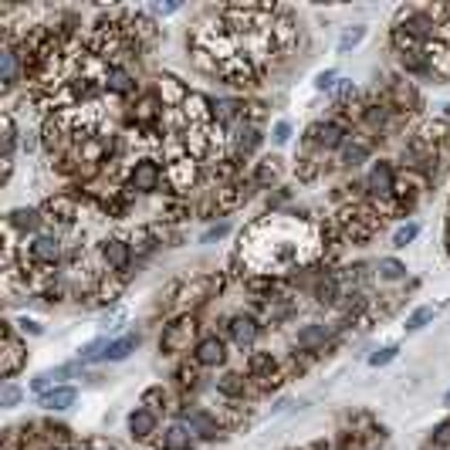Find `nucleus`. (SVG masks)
Instances as JSON below:
<instances>
[{
  "label": "nucleus",
  "instance_id": "1",
  "mask_svg": "<svg viewBox=\"0 0 450 450\" xmlns=\"http://www.w3.org/2000/svg\"><path fill=\"white\" fill-rule=\"evenodd\" d=\"M318 254V240L312 224L298 217H265L240 238V258L261 274L288 271L294 265H308Z\"/></svg>",
  "mask_w": 450,
  "mask_h": 450
},
{
  "label": "nucleus",
  "instance_id": "2",
  "mask_svg": "<svg viewBox=\"0 0 450 450\" xmlns=\"http://www.w3.org/2000/svg\"><path fill=\"white\" fill-rule=\"evenodd\" d=\"M193 339H197V322H193V315H180L162 328V335H159V352H162V356H180V352L190 349Z\"/></svg>",
  "mask_w": 450,
  "mask_h": 450
},
{
  "label": "nucleus",
  "instance_id": "3",
  "mask_svg": "<svg viewBox=\"0 0 450 450\" xmlns=\"http://www.w3.org/2000/svg\"><path fill=\"white\" fill-rule=\"evenodd\" d=\"M366 190H369V197L376 200H390V197H397V169H393V162L390 159H376L369 166V176H366Z\"/></svg>",
  "mask_w": 450,
  "mask_h": 450
},
{
  "label": "nucleus",
  "instance_id": "4",
  "mask_svg": "<svg viewBox=\"0 0 450 450\" xmlns=\"http://www.w3.org/2000/svg\"><path fill=\"white\" fill-rule=\"evenodd\" d=\"M3 359H0V372L10 379V376H17V372L27 366V349L24 342L17 339V332H14V322H3V352H0Z\"/></svg>",
  "mask_w": 450,
  "mask_h": 450
},
{
  "label": "nucleus",
  "instance_id": "5",
  "mask_svg": "<svg viewBox=\"0 0 450 450\" xmlns=\"http://www.w3.org/2000/svg\"><path fill=\"white\" fill-rule=\"evenodd\" d=\"M308 142L318 146V149H325V153H332V149H342L349 142V129L342 122H335V119H325V122H315L308 129Z\"/></svg>",
  "mask_w": 450,
  "mask_h": 450
},
{
  "label": "nucleus",
  "instance_id": "6",
  "mask_svg": "<svg viewBox=\"0 0 450 450\" xmlns=\"http://www.w3.org/2000/svg\"><path fill=\"white\" fill-rule=\"evenodd\" d=\"M24 261L41 265V267H54L61 261V240L54 238V234H38V238H31V244L24 247Z\"/></svg>",
  "mask_w": 450,
  "mask_h": 450
},
{
  "label": "nucleus",
  "instance_id": "7",
  "mask_svg": "<svg viewBox=\"0 0 450 450\" xmlns=\"http://www.w3.org/2000/svg\"><path fill=\"white\" fill-rule=\"evenodd\" d=\"M162 183V166L156 159H135L129 169V190L135 193H156Z\"/></svg>",
  "mask_w": 450,
  "mask_h": 450
},
{
  "label": "nucleus",
  "instance_id": "8",
  "mask_svg": "<svg viewBox=\"0 0 450 450\" xmlns=\"http://www.w3.org/2000/svg\"><path fill=\"white\" fill-rule=\"evenodd\" d=\"M17 68H21V51H17L14 38H3V48H0V88H3V95H10L17 88Z\"/></svg>",
  "mask_w": 450,
  "mask_h": 450
},
{
  "label": "nucleus",
  "instance_id": "9",
  "mask_svg": "<svg viewBox=\"0 0 450 450\" xmlns=\"http://www.w3.org/2000/svg\"><path fill=\"white\" fill-rule=\"evenodd\" d=\"M102 258H106V265H108V274H122V271H129V265H133V244L122 238L102 240Z\"/></svg>",
  "mask_w": 450,
  "mask_h": 450
},
{
  "label": "nucleus",
  "instance_id": "10",
  "mask_svg": "<svg viewBox=\"0 0 450 450\" xmlns=\"http://www.w3.org/2000/svg\"><path fill=\"white\" fill-rule=\"evenodd\" d=\"M224 359H227V345H224L220 335L197 339V345H193V362L197 366H224Z\"/></svg>",
  "mask_w": 450,
  "mask_h": 450
},
{
  "label": "nucleus",
  "instance_id": "11",
  "mask_svg": "<svg viewBox=\"0 0 450 450\" xmlns=\"http://www.w3.org/2000/svg\"><path fill=\"white\" fill-rule=\"evenodd\" d=\"M166 176H169V183L173 190H190V186L197 183V176H200V169H197V159L193 156H176L169 162V169H166Z\"/></svg>",
  "mask_w": 450,
  "mask_h": 450
},
{
  "label": "nucleus",
  "instance_id": "12",
  "mask_svg": "<svg viewBox=\"0 0 450 450\" xmlns=\"http://www.w3.org/2000/svg\"><path fill=\"white\" fill-rule=\"evenodd\" d=\"M68 139H72V133H68V126H65V115H54V119H48V122L41 126V146H44L51 156L65 149Z\"/></svg>",
  "mask_w": 450,
  "mask_h": 450
},
{
  "label": "nucleus",
  "instance_id": "13",
  "mask_svg": "<svg viewBox=\"0 0 450 450\" xmlns=\"http://www.w3.org/2000/svg\"><path fill=\"white\" fill-rule=\"evenodd\" d=\"M197 447V433L190 430L186 420H176L162 430V450H193Z\"/></svg>",
  "mask_w": 450,
  "mask_h": 450
},
{
  "label": "nucleus",
  "instance_id": "14",
  "mask_svg": "<svg viewBox=\"0 0 450 450\" xmlns=\"http://www.w3.org/2000/svg\"><path fill=\"white\" fill-rule=\"evenodd\" d=\"M41 213H44V220H51V224H58V227H72L75 217H78L72 197H51V200L44 203V210Z\"/></svg>",
  "mask_w": 450,
  "mask_h": 450
},
{
  "label": "nucleus",
  "instance_id": "15",
  "mask_svg": "<svg viewBox=\"0 0 450 450\" xmlns=\"http://www.w3.org/2000/svg\"><path fill=\"white\" fill-rule=\"evenodd\" d=\"M102 88L112 92V95H129V92H135L133 72L126 65H108L106 75H102Z\"/></svg>",
  "mask_w": 450,
  "mask_h": 450
},
{
  "label": "nucleus",
  "instance_id": "16",
  "mask_svg": "<svg viewBox=\"0 0 450 450\" xmlns=\"http://www.w3.org/2000/svg\"><path fill=\"white\" fill-rule=\"evenodd\" d=\"M156 426H159L156 413L146 410V406H135L133 413H129V433H133V440H142V444H146V440L156 433Z\"/></svg>",
  "mask_w": 450,
  "mask_h": 450
},
{
  "label": "nucleus",
  "instance_id": "17",
  "mask_svg": "<svg viewBox=\"0 0 450 450\" xmlns=\"http://www.w3.org/2000/svg\"><path fill=\"white\" fill-rule=\"evenodd\" d=\"M258 146H261V129L254 122H238L234 126V153L244 159V156H251Z\"/></svg>",
  "mask_w": 450,
  "mask_h": 450
},
{
  "label": "nucleus",
  "instance_id": "18",
  "mask_svg": "<svg viewBox=\"0 0 450 450\" xmlns=\"http://www.w3.org/2000/svg\"><path fill=\"white\" fill-rule=\"evenodd\" d=\"M258 322L251 315H234L231 318V339H234V345L238 349H251V345L258 342Z\"/></svg>",
  "mask_w": 450,
  "mask_h": 450
},
{
  "label": "nucleus",
  "instance_id": "19",
  "mask_svg": "<svg viewBox=\"0 0 450 450\" xmlns=\"http://www.w3.org/2000/svg\"><path fill=\"white\" fill-rule=\"evenodd\" d=\"M41 220H44V213H41V210H27V207L7 213V227H10V231H21L24 238H27V234H34V238H38Z\"/></svg>",
  "mask_w": 450,
  "mask_h": 450
},
{
  "label": "nucleus",
  "instance_id": "20",
  "mask_svg": "<svg viewBox=\"0 0 450 450\" xmlns=\"http://www.w3.org/2000/svg\"><path fill=\"white\" fill-rule=\"evenodd\" d=\"M75 399H78V390H75V386H54L51 393L38 397V403H41L44 410H51V413H61V410L75 406Z\"/></svg>",
  "mask_w": 450,
  "mask_h": 450
},
{
  "label": "nucleus",
  "instance_id": "21",
  "mask_svg": "<svg viewBox=\"0 0 450 450\" xmlns=\"http://www.w3.org/2000/svg\"><path fill=\"white\" fill-rule=\"evenodd\" d=\"M247 372H251V379H271V383H278V362H274V356L271 352H251V359H247Z\"/></svg>",
  "mask_w": 450,
  "mask_h": 450
},
{
  "label": "nucleus",
  "instance_id": "22",
  "mask_svg": "<svg viewBox=\"0 0 450 450\" xmlns=\"http://www.w3.org/2000/svg\"><path fill=\"white\" fill-rule=\"evenodd\" d=\"M366 159H369V142H362L359 135H349V142L342 146V166L356 169V166H362Z\"/></svg>",
  "mask_w": 450,
  "mask_h": 450
},
{
  "label": "nucleus",
  "instance_id": "23",
  "mask_svg": "<svg viewBox=\"0 0 450 450\" xmlns=\"http://www.w3.org/2000/svg\"><path fill=\"white\" fill-rule=\"evenodd\" d=\"M366 38H369V27H366V24H349L342 34H339L335 51H339V54H352L359 44H362V41H366Z\"/></svg>",
  "mask_w": 450,
  "mask_h": 450
},
{
  "label": "nucleus",
  "instance_id": "24",
  "mask_svg": "<svg viewBox=\"0 0 450 450\" xmlns=\"http://www.w3.org/2000/svg\"><path fill=\"white\" fill-rule=\"evenodd\" d=\"M332 335V328L328 325H305L301 332H298V349H305V352H312V349H322L325 345V339Z\"/></svg>",
  "mask_w": 450,
  "mask_h": 450
},
{
  "label": "nucleus",
  "instance_id": "25",
  "mask_svg": "<svg viewBox=\"0 0 450 450\" xmlns=\"http://www.w3.org/2000/svg\"><path fill=\"white\" fill-rule=\"evenodd\" d=\"M133 119L139 122V126H153L159 119V99L149 92V95H142V99H135L133 106Z\"/></svg>",
  "mask_w": 450,
  "mask_h": 450
},
{
  "label": "nucleus",
  "instance_id": "26",
  "mask_svg": "<svg viewBox=\"0 0 450 450\" xmlns=\"http://www.w3.org/2000/svg\"><path fill=\"white\" fill-rule=\"evenodd\" d=\"M186 424H190V430H193V433H200V437H207V440L220 437V426H217V420H213L210 413H203V410L186 413Z\"/></svg>",
  "mask_w": 450,
  "mask_h": 450
},
{
  "label": "nucleus",
  "instance_id": "27",
  "mask_svg": "<svg viewBox=\"0 0 450 450\" xmlns=\"http://www.w3.org/2000/svg\"><path fill=\"white\" fill-rule=\"evenodd\" d=\"M278 176H281V159H261V162H258V169H254V176H251V180H254V186H271V183H278Z\"/></svg>",
  "mask_w": 450,
  "mask_h": 450
},
{
  "label": "nucleus",
  "instance_id": "28",
  "mask_svg": "<svg viewBox=\"0 0 450 450\" xmlns=\"http://www.w3.org/2000/svg\"><path fill=\"white\" fill-rule=\"evenodd\" d=\"M315 298L322 305H335L342 298V285H339V274H325L315 285Z\"/></svg>",
  "mask_w": 450,
  "mask_h": 450
},
{
  "label": "nucleus",
  "instance_id": "29",
  "mask_svg": "<svg viewBox=\"0 0 450 450\" xmlns=\"http://www.w3.org/2000/svg\"><path fill=\"white\" fill-rule=\"evenodd\" d=\"M135 345H139V335L112 339V342H108V352H106V362H122V359H129L135 352Z\"/></svg>",
  "mask_w": 450,
  "mask_h": 450
},
{
  "label": "nucleus",
  "instance_id": "30",
  "mask_svg": "<svg viewBox=\"0 0 450 450\" xmlns=\"http://www.w3.org/2000/svg\"><path fill=\"white\" fill-rule=\"evenodd\" d=\"M393 106L397 108H417L420 106V95L410 81H393Z\"/></svg>",
  "mask_w": 450,
  "mask_h": 450
},
{
  "label": "nucleus",
  "instance_id": "31",
  "mask_svg": "<svg viewBox=\"0 0 450 450\" xmlns=\"http://www.w3.org/2000/svg\"><path fill=\"white\" fill-rule=\"evenodd\" d=\"M376 274H379V281H403L406 278V265L397 261V258H379Z\"/></svg>",
  "mask_w": 450,
  "mask_h": 450
},
{
  "label": "nucleus",
  "instance_id": "32",
  "mask_svg": "<svg viewBox=\"0 0 450 450\" xmlns=\"http://www.w3.org/2000/svg\"><path fill=\"white\" fill-rule=\"evenodd\" d=\"M217 390H220V393H227V397H244L247 383H244V376H238V372H227V376H220V379H217Z\"/></svg>",
  "mask_w": 450,
  "mask_h": 450
},
{
  "label": "nucleus",
  "instance_id": "33",
  "mask_svg": "<svg viewBox=\"0 0 450 450\" xmlns=\"http://www.w3.org/2000/svg\"><path fill=\"white\" fill-rule=\"evenodd\" d=\"M108 342H112V339H92L88 345H81L78 359H81V362H95V359H106Z\"/></svg>",
  "mask_w": 450,
  "mask_h": 450
},
{
  "label": "nucleus",
  "instance_id": "34",
  "mask_svg": "<svg viewBox=\"0 0 450 450\" xmlns=\"http://www.w3.org/2000/svg\"><path fill=\"white\" fill-rule=\"evenodd\" d=\"M433 315H437V312H433L430 305H424V308H417L413 315L406 318V332H420V328H426V325L433 322Z\"/></svg>",
  "mask_w": 450,
  "mask_h": 450
},
{
  "label": "nucleus",
  "instance_id": "35",
  "mask_svg": "<svg viewBox=\"0 0 450 450\" xmlns=\"http://www.w3.org/2000/svg\"><path fill=\"white\" fill-rule=\"evenodd\" d=\"M14 146H17V126H14V115L3 112V156H14Z\"/></svg>",
  "mask_w": 450,
  "mask_h": 450
},
{
  "label": "nucleus",
  "instance_id": "36",
  "mask_svg": "<svg viewBox=\"0 0 450 450\" xmlns=\"http://www.w3.org/2000/svg\"><path fill=\"white\" fill-rule=\"evenodd\" d=\"M420 238V224H403V227H397V234H393V247H406V244H413V240Z\"/></svg>",
  "mask_w": 450,
  "mask_h": 450
},
{
  "label": "nucleus",
  "instance_id": "37",
  "mask_svg": "<svg viewBox=\"0 0 450 450\" xmlns=\"http://www.w3.org/2000/svg\"><path fill=\"white\" fill-rule=\"evenodd\" d=\"M142 406L153 410V413H156V410H166V390H162V386H149V390L142 393Z\"/></svg>",
  "mask_w": 450,
  "mask_h": 450
},
{
  "label": "nucleus",
  "instance_id": "38",
  "mask_svg": "<svg viewBox=\"0 0 450 450\" xmlns=\"http://www.w3.org/2000/svg\"><path fill=\"white\" fill-rule=\"evenodd\" d=\"M397 356H399V345H383V349H376V352L369 356V366H372V369H379V366H390Z\"/></svg>",
  "mask_w": 450,
  "mask_h": 450
},
{
  "label": "nucleus",
  "instance_id": "39",
  "mask_svg": "<svg viewBox=\"0 0 450 450\" xmlns=\"http://www.w3.org/2000/svg\"><path fill=\"white\" fill-rule=\"evenodd\" d=\"M271 142H274V146H288V142H292V122H288V119H278V122H274Z\"/></svg>",
  "mask_w": 450,
  "mask_h": 450
},
{
  "label": "nucleus",
  "instance_id": "40",
  "mask_svg": "<svg viewBox=\"0 0 450 450\" xmlns=\"http://www.w3.org/2000/svg\"><path fill=\"white\" fill-rule=\"evenodd\" d=\"M335 85H339V72H335V68H325V72H318V75H315V88H318V92H332Z\"/></svg>",
  "mask_w": 450,
  "mask_h": 450
},
{
  "label": "nucleus",
  "instance_id": "41",
  "mask_svg": "<svg viewBox=\"0 0 450 450\" xmlns=\"http://www.w3.org/2000/svg\"><path fill=\"white\" fill-rule=\"evenodd\" d=\"M332 92H335V102H339V106H345V102H352V99H356V85H352V81H345V78H339V85H335Z\"/></svg>",
  "mask_w": 450,
  "mask_h": 450
},
{
  "label": "nucleus",
  "instance_id": "42",
  "mask_svg": "<svg viewBox=\"0 0 450 450\" xmlns=\"http://www.w3.org/2000/svg\"><path fill=\"white\" fill-rule=\"evenodd\" d=\"M227 231H231V224L224 220V224H213V227H207L203 234H200V244H213V240L227 238Z\"/></svg>",
  "mask_w": 450,
  "mask_h": 450
},
{
  "label": "nucleus",
  "instance_id": "43",
  "mask_svg": "<svg viewBox=\"0 0 450 450\" xmlns=\"http://www.w3.org/2000/svg\"><path fill=\"white\" fill-rule=\"evenodd\" d=\"M21 397H24V393H21L14 383H7V386L0 390V406H7V410H10V406H17V403H21Z\"/></svg>",
  "mask_w": 450,
  "mask_h": 450
},
{
  "label": "nucleus",
  "instance_id": "44",
  "mask_svg": "<svg viewBox=\"0 0 450 450\" xmlns=\"http://www.w3.org/2000/svg\"><path fill=\"white\" fill-rule=\"evenodd\" d=\"M180 7H183V3H180V0H166V3H162V0H159V3H153V7H149V10H153V14H156V17H169V14H176V10H180Z\"/></svg>",
  "mask_w": 450,
  "mask_h": 450
},
{
  "label": "nucleus",
  "instance_id": "45",
  "mask_svg": "<svg viewBox=\"0 0 450 450\" xmlns=\"http://www.w3.org/2000/svg\"><path fill=\"white\" fill-rule=\"evenodd\" d=\"M122 292V288H119V285H115V281H102V285H99V298H102V301H115V294Z\"/></svg>",
  "mask_w": 450,
  "mask_h": 450
},
{
  "label": "nucleus",
  "instance_id": "46",
  "mask_svg": "<svg viewBox=\"0 0 450 450\" xmlns=\"http://www.w3.org/2000/svg\"><path fill=\"white\" fill-rule=\"evenodd\" d=\"M17 325H21V332H27V335H41V332H44V325L34 322V318H21Z\"/></svg>",
  "mask_w": 450,
  "mask_h": 450
},
{
  "label": "nucleus",
  "instance_id": "47",
  "mask_svg": "<svg viewBox=\"0 0 450 450\" xmlns=\"http://www.w3.org/2000/svg\"><path fill=\"white\" fill-rule=\"evenodd\" d=\"M122 322H126V312H112V315L102 318V325H106V328H112V332H115V328H122Z\"/></svg>",
  "mask_w": 450,
  "mask_h": 450
},
{
  "label": "nucleus",
  "instance_id": "48",
  "mask_svg": "<svg viewBox=\"0 0 450 450\" xmlns=\"http://www.w3.org/2000/svg\"><path fill=\"white\" fill-rule=\"evenodd\" d=\"M433 10H437V17H440V27H444L440 34H444V38H450V7H433Z\"/></svg>",
  "mask_w": 450,
  "mask_h": 450
},
{
  "label": "nucleus",
  "instance_id": "49",
  "mask_svg": "<svg viewBox=\"0 0 450 450\" xmlns=\"http://www.w3.org/2000/svg\"><path fill=\"white\" fill-rule=\"evenodd\" d=\"M444 406H450V390H447V393H444Z\"/></svg>",
  "mask_w": 450,
  "mask_h": 450
},
{
  "label": "nucleus",
  "instance_id": "50",
  "mask_svg": "<svg viewBox=\"0 0 450 450\" xmlns=\"http://www.w3.org/2000/svg\"><path fill=\"white\" fill-rule=\"evenodd\" d=\"M444 112H447V115H450V102H447V106H444Z\"/></svg>",
  "mask_w": 450,
  "mask_h": 450
}]
</instances>
